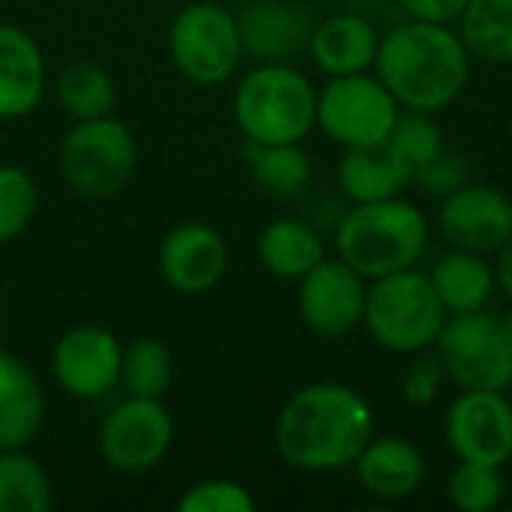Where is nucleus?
<instances>
[{
	"instance_id": "27",
	"label": "nucleus",
	"mask_w": 512,
	"mask_h": 512,
	"mask_svg": "<svg viewBox=\"0 0 512 512\" xmlns=\"http://www.w3.org/2000/svg\"><path fill=\"white\" fill-rule=\"evenodd\" d=\"M51 480L39 459L21 450H0V512H48Z\"/></svg>"
},
{
	"instance_id": "35",
	"label": "nucleus",
	"mask_w": 512,
	"mask_h": 512,
	"mask_svg": "<svg viewBox=\"0 0 512 512\" xmlns=\"http://www.w3.org/2000/svg\"><path fill=\"white\" fill-rule=\"evenodd\" d=\"M405 18L435 21V24H459L462 12L471 0H396Z\"/></svg>"
},
{
	"instance_id": "4",
	"label": "nucleus",
	"mask_w": 512,
	"mask_h": 512,
	"mask_svg": "<svg viewBox=\"0 0 512 512\" xmlns=\"http://www.w3.org/2000/svg\"><path fill=\"white\" fill-rule=\"evenodd\" d=\"M318 87L291 63H258L234 87V123L252 144H303L315 129Z\"/></svg>"
},
{
	"instance_id": "16",
	"label": "nucleus",
	"mask_w": 512,
	"mask_h": 512,
	"mask_svg": "<svg viewBox=\"0 0 512 512\" xmlns=\"http://www.w3.org/2000/svg\"><path fill=\"white\" fill-rule=\"evenodd\" d=\"M246 54L261 63H288L309 48L315 18L300 0H252L237 15Z\"/></svg>"
},
{
	"instance_id": "24",
	"label": "nucleus",
	"mask_w": 512,
	"mask_h": 512,
	"mask_svg": "<svg viewBox=\"0 0 512 512\" xmlns=\"http://www.w3.org/2000/svg\"><path fill=\"white\" fill-rule=\"evenodd\" d=\"M249 150V168L255 186L273 198V201H297L306 195L312 183V159L303 150V144H252L246 141Z\"/></svg>"
},
{
	"instance_id": "20",
	"label": "nucleus",
	"mask_w": 512,
	"mask_h": 512,
	"mask_svg": "<svg viewBox=\"0 0 512 512\" xmlns=\"http://www.w3.org/2000/svg\"><path fill=\"white\" fill-rule=\"evenodd\" d=\"M360 486L378 501H405L426 480V456L408 438H372L351 465Z\"/></svg>"
},
{
	"instance_id": "26",
	"label": "nucleus",
	"mask_w": 512,
	"mask_h": 512,
	"mask_svg": "<svg viewBox=\"0 0 512 512\" xmlns=\"http://www.w3.org/2000/svg\"><path fill=\"white\" fill-rule=\"evenodd\" d=\"M459 33L474 60L512 63V0H471L459 18Z\"/></svg>"
},
{
	"instance_id": "25",
	"label": "nucleus",
	"mask_w": 512,
	"mask_h": 512,
	"mask_svg": "<svg viewBox=\"0 0 512 512\" xmlns=\"http://www.w3.org/2000/svg\"><path fill=\"white\" fill-rule=\"evenodd\" d=\"M57 105L72 120L108 117L117 108V84L114 75L93 60H72L60 69L54 81Z\"/></svg>"
},
{
	"instance_id": "19",
	"label": "nucleus",
	"mask_w": 512,
	"mask_h": 512,
	"mask_svg": "<svg viewBox=\"0 0 512 512\" xmlns=\"http://www.w3.org/2000/svg\"><path fill=\"white\" fill-rule=\"evenodd\" d=\"M336 183L351 204L384 201L402 195L414 183V168L390 141L345 147L336 165Z\"/></svg>"
},
{
	"instance_id": "21",
	"label": "nucleus",
	"mask_w": 512,
	"mask_h": 512,
	"mask_svg": "<svg viewBox=\"0 0 512 512\" xmlns=\"http://www.w3.org/2000/svg\"><path fill=\"white\" fill-rule=\"evenodd\" d=\"M45 423V393L36 372L0 348V450L30 447Z\"/></svg>"
},
{
	"instance_id": "28",
	"label": "nucleus",
	"mask_w": 512,
	"mask_h": 512,
	"mask_svg": "<svg viewBox=\"0 0 512 512\" xmlns=\"http://www.w3.org/2000/svg\"><path fill=\"white\" fill-rule=\"evenodd\" d=\"M171 381H174V360L165 342L153 336H138L123 345L120 387L126 390V396L162 399Z\"/></svg>"
},
{
	"instance_id": "22",
	"label": "nucleus",
	"mask_w": 512,
	"mask_h": 512,
	"mask_svg": "<svg viewBox=\"0 0 512 512\" xmlns=\"http://www.w3.org/2000/svg\"><path fill=\"white\" fill-rule=\"evenodd\" d=\"M429 279L447 315L486 309L498 291L495 264H489V255L456 249V246L432 264Z\"/></svg>"
},
{
	"instance_id": "29",
	"label": "nucleus",
	"mask_w": 512,
	"mask_h": 512,
	"mask_svg": "<svg viewBox=\"0 0 512 512\" xmlns=\"http://www.w3.org/2000/svg\"><path fill=\"white\" fill-rule=\"evenodd\" d=\"M507 483L501 468L480 465V462H456L447 477V498L462 512H492L504 504Z\"/></svg>"
},
{
	"instance_id": "34",
	"label": "nucleus",
	"mask_w": 512,
	"mask_h": 512,
	"mask_svg": "<svg viewBox=\"0 0 512 512\" xmlns=\"http://www.w3.org/2000/svg\"><path fill=\"white\" fill-rule=\"evenodd\" d=\"M468 171L471 168H468V162L462 156L444 150L441 156H435L432 162H426L423 168L414 171V183L423 186L429 195L444 198V195H450V192H456L459 186L468 183Z\"/></svg>"
},
{
	"instance_id": "17",
	"label": "nucleus",
	"mask_w": 512,
	"mask_h": 512,
	"mask_svg": "<svg viewBox=\"0 0 512 512\" xmlns=\"http://www.w3.org/2000/svg\"><path fill=\"white\" fill-rule=\"evenodd\" d=\"M381 30L360 12H336L315 21L309 36L312 63L327 75H354L372 72L378 60Z\"/></svg>"
},
{
	"instance_id": "30",
	"label": "nucleus",
	"mask_w": 512,
	"mask_h": 512,
	"mask_svg": "<svg viewBox=\"0 0 512 512\" xmlns=\"http://www.w3.org/2000/svg\"><path fill=\"white\" fill-rule=\"evenodd\" d=\"M39 207V189L30 171L0 165V246L27 231Z\"/></svg>"
},
{
	"instance_id": "11",
	"label": "nucleus",
	"mask_w": 512,
	"mask_h": 512,
	"mask_svg": "<svg viewBox=\"0 0 512 512\" xmlns=\"http://www.w3.org/2000/svg\"><path fill=\"white\" fill-rule=\"evenodd\" d=\"M456 459L501 468L512 459V402L495 390H459L444 417Z\"/></svg>"
},
{
	"instance_id": "8",
	"label": "nucleus",
	"mask_w": 512,
	"mask_h": 512,
	"mask_svg": "<svg viewBox=\"0 0 512 512\" xmlns=\"http://www.w3.org/2000/svg\"><path fill=\"white\" fill-rule=\"evenodd\" d=\"M435 351L459 390L507 393L512 387V351L504 342L501 318L489 309L447 315Z\"/></svg>"
},
{
	"instance_id": "10",
	"label": "nucleus",
	"mask_w": 512,
	"mask_h": 512,
	"mask_svg": "<svg viewBox=\"0 0 512 512\" xmlns=\"http://www.w3.org/2000/svg\"><path fill=\"white\" fill-rule=\"evenodd\" d=\"M174 417L162 399L126 396L99 426V453L120 474H147L171 453Z\"/></svg>"
},
{
	"instance_id": "14",
	"label": "nucleus",
	"mask_w": 512,
	"mask_h": 512,
	"mask_svg": "<svg viewBox=\"0 0 512 512\" xmlns=\"http://www.w3.org/2000/svg\"><path fill=\"white\" fill-rule=\"evenodd\" d=\"M441 237L468 252L495 255L512 237V201L507 192L486 183H465L441 198Z\"/></svg>"
},
{
	"instance_id": "3",
	"label": "nucleus",
	"mask_w": 512,
	"mask_h": 512,
	"mask_svg": "<svg viewBox=\"0 0 512 512\" xmlns=\"http://www.w3.org/2000/svg\"><path fill=\"white\" fill-rule=\"evenodd\" d=\"M336 255L363 279H381L417 267L429 246V219L402 195L351 204L333 231Z\"/></svg>"
},
{
	"instance_id": "15",
	"label": "nucleus",
	"mask_w": 512,
	"mask_h": 512,
	"mask_svg": "<svg viewBox=\"0 0 512 512\" xmlns=\"http://www.w3.org/2000/svg\"><path fill=\"white\" fill-rule=\"evenodd\" d=\"M156 267L171 291L198 297L222 282L228 270V243L207 222H180L162 237Z\"/></svg>"
},
{
	"instance_id": "6",
	"label": "nucleus",
	"mask_w": 512,
	"mask_h": 512,
	"mask_svg": "<svg viewBox=\"0 0 512 512\" xmlns=\"http://www.w3.org/2000/svg\"><path fill=\"white\" fill-rule=\"evenodd\" d=\"M57 165L63 183L78 198L108 201L129 186L138 165V141L114 114L75 120L60 141Z\"/></svg>"
},
{
	"instance_id": "2",
	"label": "nucleus",
	"mask_w": 512,
	"mask_h": 512,
	"mask_svg": "<svg viewBox=\"0 0 512 512\" xmlns=\"http://www.w3.org/2000/svg\"><path fill=\"white\" fill-rule=\"evenodd\" d=\"M471 51L453 24L405 18L381 33L375 75L402 108L441 114L471 81Z\"/></svg>"
},
{
	"instance_id": "5",
	"label": "nucleus",
	"mask_w": 512,
	"mask_h": 512,
	"mask_svg": "<svg viewBox=\"0 0 512 512\" xmlns=\"http://www.w3.org/2000/svg\"><path fill=\"white\" fill-rule=\"evenodd\" d=\"M444 321L447 309L435 294L429 273L408 267L369 282L363 327L384 351L399 357L432 351Z\"/></svg>"
},
{
	"instance_id": "18",
	"label": "nucleus",
	"mask_w": 512,
	"mask_h": 512,
	"mask_svg": "<svg viewBox=\"0 0 512 512\" xmlns=\"http://www.w3.org/2000/svg\"><path fill=\"white\" fill-rule=\"evenodd\" d=\"M48 66L39 42L18 24H0V120L33 114L45 96Z\"/></svg>"
},
{
	"instance_id": "13",
	"label": "nucleus",
	"mask_w": 512,
	"mask_h": 512,
	"mask_svg": "<svg viewBox=\"0 0 512 512\" xmlns=\"http://www.w3.org/2000/svg\"><path fill=\"white\" fill-rule=\"evenodd\" d=\"M123 345L120 339L96 324H78L66 330L51 354V372L57 387L81 402H93L120 387Z\"/></svg>"
},
{
	"instance_id": "33",
	"label": "nucleus",
	"mask_w": 512,
	"mask_h": 512,
	"mask_svg": "<svg viewBox=\"0 0 512 512\" xmlns=\"http://www.w3.org/2000/svg\"><path fill=\"white\" fill-rule=\"evenodd\" d=\"M447 381V369H444V360L429 351H420L414 354L411 366L405 369L402 375V399L414 408H423V405H432L441 393Z\"/></svg>"
},
{
	"instance_id": "7",
	"label": "nucleus",
	"mask_w": 512,
	"mask_h": 512,
	"mask_svg": "<svg viewBox=\"0 0 512 512\" xmlns=\"http://www.w3.org/2000/svg\"><path fill=\"white\" fill-rule=\"evenodd\" d=\"M243 54L240 21L216 0L186 3L168 27V57L174 69L198 87L231 81Z\"/></svg>"
},
{
	"instance_id": "1",
	"label": "nucleus",
	"mask_w": 512,
	"mask_h": 512,
	"mask_svg": "<svg viewBox=\"0 0 512 512\" xmlns=\"http://www.w3.org/2000/svg\"><path fill=\"white\" fill-rule=\"evenodd\" d=\"M375 438V411L366 396L339 381L297 390L279 411L273 441L285 465L306 474L351 468Z\"/></svg>"
},
{
	"instance_id": "23",
	"label": "nucleus",
	"mask_w": 512,
	"mask_h": 512,
	"mask_svg": "<svg viewBox=\"0 0 512 512\" xmlns=\"http://www.w3.org/2000/svg\"><path fill=\"white\" fill-rule=\"evenodd\" d=\"M324 258L327 249L318 228L297 216H279L258 234V261L282 282H300Z\"/></svg>"
},
{
	"instance_id": "36",
	"label": "nucleus",
	"mask_w": 512,
	"mask_h": 512,
	"mask_svg": "<svg viewBox=\"0 0 512 512\" xmlns=\"http://www.w3.org/2000/svg\"><path fill=\"white\" fill-rule=\"evenodd\" d=\"M495 279L498 291H504V297L512 303V237L495 252Z\"/></svg>"
},
{
	"instance_id": "9",
	"label": "nucleus",
	"mask_w": 512,
	"mask_h": 512,
	"mask_svg": "<svg viewBox=\"0 0 512 512\" xmlns=\"http://www.w3.org/2000/svg\"><path fill=\"white\" fill-rule=\"evenodd\" d=\"M402 105L375 72L336 75L318 90L315 129L339 147H363L390 138Z\"/></svg>"
},
{
	"instance_id": "31",
	"label": "nucleus",
	"mask_w": 512,
	"mask_h": 512,
	"mask_svg": "<svg viewBox=\"0 0 512 512\" xmlns=\"http://www.w3.org/2000/svg\"><path fill=\"white\" fill-rule=\"evenodd\" d=\"M438 114H426V111H411L402 108L393 129H390V144L411 162V168H423L426 162H432L435 156H441L447 150L444 144V132L435 120Z\"/></svg>"
},
{
	"instance_id": "32",
	"label": "nucleus",
	"mask_w": 512,
	"mask_h": 512,
	"mask_svg": "<svg viewBox=\"0 0 512 512\" xmlns=\"http://www.w3.org/2000/svg\"><path fill=\"white\" fill-rule=\"evenodd\" d=\"M177 512H255V498L237 480L210 477L183 489Z\"/></svg>"
},
{
	"instance_id": "12",
	"label": "nucleus",
	"mask_w": 512,
	"mask_h": 512,
	"mask_svg": "<svg viewBox=\"0 0 512 512\" xmlns=\"http://www.w3.org/2000/svg\"><path fill=\"white\" fill-rule=\"evenodd\" d=\"M297 309L303 324L321 339H342L363 327L369 279L339 255L318 261L300 282Z\"/></svg>"
},
{
	"instance_id": "37",
	"label": "nucleus",
	"mask_w": 512,
	"mask_h": 512,
	"mask_svg": "<svg viewBox=\"0 0 512 512\" xmlns=\"http://www.w3.org/2000/svg\"><path fill=\"white\" fill-rule=\"evenodd\" d=\"M501 333H504V342H507V348L512 351V309L507 315H501Z\"/></svg>"
}]
</instances>
